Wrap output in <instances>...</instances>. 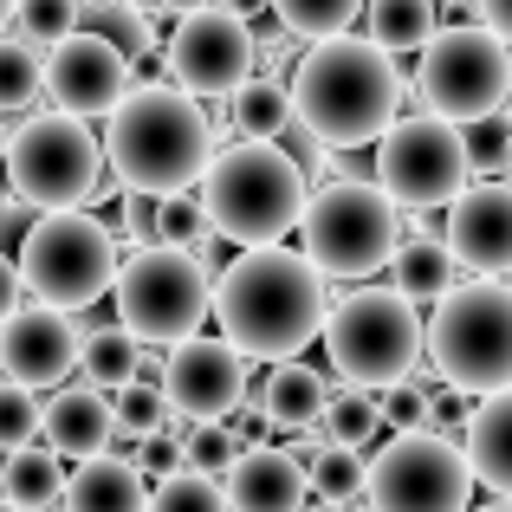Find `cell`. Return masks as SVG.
Wrapping results in <instances>:
<instances>
[{
    "label": "cell",
    "instance_id": "11a10c76",
    "mask_svg": "<svg viewBox=\"0 0 512 512\" xmlns=\"http://www.w3.org/2000/svg\"><path fill=\"white\" fill-rule=\"evenodd\" d=\"M0 512H20V506H7V500H0Z\"/></svg>",
    "mask_w": 512,
    "mask_h": 512
},
{
    "label": "cell",
    "instance_id": "30bf717a",
    "mask_svg": "<svg viewBox=\"0 0 512 512\" xmlns=\"http://www.w3.org/2000/svg\"><path fill=\"white\" fill-rule=\"evenodd\" d=\"M111 299H117V325L143 350H169L208 325L214 273L201 266V253H182V247H130L124 266H117Z\"/></svg>",
    "mask_w": 512,
    "mask_h": 512
},
{
    "label": "cell",
    "instance_id": "e575fe53",
    "mask_svg": "<svg viewBox=\"0 0 512 512\" xmlns=\"http://www.w3.org/2000/svg\"><path fill=\"white\" fill-rule=\"evenodd\" d=\"M240 454H247V448H240V435L227 422H188V435H182V467H188V474L227 480Z\"/></svg>",
    "mask_w": 512,
    "mask_h": 512
},
{
    "label": "cell",
    "instance_id": "9f6ffc18",
    "mask_svg": "<svg viewBox=\"0 0 512 512\" xmlns=\"http://www.w3.org/2000/svg\"><path fill=\"white\" fill-rule=\"evenodd\" d=\"M506 286H512V279H506Z\"/></svg>",
    "mask_w": 512,
    "mask_h": 512
},
{
    "label": "cell",
    "instance_id": "7c38bea8",
    "mask_svg": "<svg viewBox=\"0 0 512 512\" xmlns=\"http://www.w3.org/2000/svg\"><path fill=\"white\" fill-rule=\"evenodd\" d=\"M363 506L370 512H467L474 474L461 461V441H441L428 428L389 435L363 461Z\"/></svg>",
    "mask_w": 512,
    "mask_h": 512
},
{
    "label": "cell",
    "instance_id": "44dd1931",
    "mask_svg": "<svg viewBox=\"0 0 512 512\" xmlns=\"http://www.w3.org/2000/svg\"><path fill=\"white\" fill-rule=\"evenodd\" d=\"M325 396H331L325 370H312L305 357L273 363V370H266L260 383L247 389L253 415H260L266 428H279V435H305V428H318V415H325Z\"/></svg>",
    "mask_w": 512,
    "mask_h": 512
},
{
    "label": "cell",
    "instance_id": "d4e9b609",
    "mask_svg": "<svg viewBox=\"0 0 512 512\" xmlns=\"http://www.w3.org/2000/svg\"><path fill=\"white\" fill-rule=\"evenodd\" d=\"M389 279H396L389 292H402L409 305H435V299H448V292L461 286V266H454V253H448L441 234H422V240H402L396 247Z\"/></svg>",
    "mask_w": 512,
    "mask_h": 512
},
{
    "label": "cell",
    "instance_id": "bcb514c9",
    "mask_svg": "<svg viewBox=\"0 0 512 512\" xmlns=\"http://www.w3.org/2000/svg\"><path fill=\"white\" fill-rule=\"evenodd\" d=\"M474 26H487L493 39L512 46V0H474Z\"/></svg>",
    "mask_w": 512,
    "mask_h": 512
},
{
    "label": "cell",
    "instance_id": "b9f144b4",
    "mask_svg": "<svg viewBox=\"0 0 512 512\" xmlns=\"http://www.w3.org/2000/svg\"><path fill=\"white\" fill-rule=\"evenodd\" d=\"M376 415H383V428H396V435L422 428L428 422V383L422 376H402V383L376 389Z\"/></svg>",
    "mask_w": 512,
    "mask_h": 512
},
{
    "label": "cell",
    "instance_id": "ac0fdd59",
    "mask_svg": "<svg viewBox=\"0 0 512 512\" xmlns=\"http://www.w3.org/2000/svg\"><path fill=\"white\" fill-rule=\"evenodd\" d=\"M78 344L85 331L65 312H46V305H20V312L0 325V376L20 389H65V376L78 370Z\"/></svg>",
    "mask_w": 512,
    "mask_h": 512
},
{
    "label": "cell",
    "instance_id": "d6986e66",
    "mask_svg": "<svg viewBox=\"0 0 512 512\" xmlns=\"http://www.w3.org/2000/svg\"><path fill=\"white\" fill-rule=\"evenodd\" d=\"M39 448L59 461H98L117 448V422H111V396L91 383H65L39 402Z\"/></svg>",
    "mask_w": 512,
    "mask_h": 512
},
{
    "label": "cell",
    "instance_id": "ba28073f",
    "mask_svg": "<svg viewBox=\"0 0 512 512\" xmlns=\"http://www.w3.org/2000/svg\"><path fill=\"white\" fill-rule=\"evenodd\" d=\"M7 195L33 214H72V208H91L104 169V143L91 124L65 111H26L20 124L7 130Z\"/></svg>",
    "mask_w": 512,
    "mask_h": 512
},
{
    "label": "cell",
    "instance_id": "f6af8a7d",
    "mask_svg": "<svg viewBox=\"0 0 512 512\" xmlns=\"http://www.w3.org/2000/svg\"><path fill=\"white\" fill-rule=\"evenodd\" d=\"M26 305V286H20V266H13V253H0V325H7L13 312Z\"/></svg>",
    "mask_w": 512,
    "mask_h": 512
},
{
    "label": "cell",
    "instance_id": "60d3db41",
    "mask_svg": "<svg viewBox=\"0 0 512 512\" xmlns=\"http://www.w3.org/2000/svg\"><path fill=\"white\" fill-rule=\"evenodd\" d=\"M39 441V396L0 376V454H20Z\"/></svg>",
    "mask_w": 512,
    "mask_h": 512
},
{
    "label": "cell",
    "instance_id": "5b68a950",
    "mask_svg": "<svg viewBox=\"0 0 512 512\" xmlns=\"http://www.w3.org/2000/svg\"><path fill=\"white\" fill-rule=\"evenodd\" d=\"M422 357L461 396H500L512 389V286L506 279H461L435 318H422Z\"/></svg>",
    "mask_w": 512,
    "mask_h": 512
},
{
    "label": "cell",
    "instance_id": "6da1fadb",
    "mask_svg": "<svg viewBox=\"0 0 512 512\" xmlns=\"http://www.w3.org/2000/svg\"><path fill=\"white\" fill-rule=\"evenodd\" d=\"M325 312H331V286L299 247H247L227 266H214L208 318L247 363L305 357L325 331Z\"/></svg>",
    "mask_w": 512,
    "mask_h": 512
},
{
    "label": "cell",
    "instance_id": "3957f363",
    "mask_svg": "<svg viewBox=\"0 0 512 512\" xmlns=\"http://www.w3.org/2000/svg\"><path fill=\"white\" fill-rule=\"evenodd\" d=\"M214 150L221 143L208 130V111L188 91L156 85V78H137L104 117V169L130 195H188Z\"/></svg>",
    "mask_w": 512,
    "mask_h": 512
},
{
    "label": "cell",
    "instance_id": "ab89813d",
    "mask_svg": "<svg viewBox=\"0 0 512 512\" xmlns=\"http://www.w3.org/2000/svg\"><path fill=\"white\" fill-rule=\"evenodd\" d=\"M182 435H188V422H175V415H169V428L130 441V467H137L150 487H156V480H169V474H182Z\"/></svg>",
    "mask_w": 512,
    "mask_h": 512
},
{
    "label": "cell",
    "instance_id": "836d02e7",
    "mask_svg": "<svg viewBox=\"0 0 512 512\" xmlns=\"http://www.w3.org/2000/svg\"><path fill=\"white\" fill-rule=\"evenodd\" d=\"M104 396H111V422H117L124 454H130V441H137V435L169 428V402H163V389H156V383H124V389H104ZM111 454H117V448H111Z\"/></svg>",
    "mask_w": 512,
    "mask_h": 512
},
{
    "label": "cell",
    "instance_id": "7a4b0ae2",
    "mask_svg": "<svg viewBox=\"0 0 512 512\" xmlns=\"http://www.w3.org/2000/svg\"><path fill=\"white\" fill-rule=\"evenodd\" d=\"M286 91H292V117L325 150H363L402 117V65L389 52H376L363 33L305 46Z\"/></svg>",
    "mask_w": 512,
    "mask_h": 512
},
{
    "label": "cell",
    "instance_id": "4316f807",
    "mask_svg": "<svg viewBox=\"0 0 512 512\" xmlns=\"http://www.w3.org/2000/svg\"><path fill=\"white\" fill-rule=\"evenodd\" d=\"M227 130H234L240 143H273L279 130L292 124V91L279 85V78H247V85L227 98Z\"/></svg>",
    "mask_w": 512,
    "mask_h": 512
},
{
    "label": "cell",
    "instance_id": "ffe728a7",
    "mask_svg": "<svg viewBox=\"0 0 512 512\" xmlns=\"http://www.w3.org/2000/svg\"><path fill=\"white\" fill-rule=\"evenodd\" d=\"M221 500L227 512H305L312 493H305V467L286 448H247L221 480Z\"/></svg>",
    "mask_w": 512,
    "mask_h": 512
},
{
    "label": "cell",
    "instance_id": "db71d44e",
    "mask_svg": "<svg viewBox=\"0 0 512 512\" xmlns=\"http://www.w3.org/2000/svg\"><path fill=\"white\" fill-rule=\"evenodd\" d=\"M506 175H512V143H506Z\"/></svg>",
    "mask_w": 512,
    "mask_h": 512
},
{
    "label": "cell",
    "instance_id": "603a6c76",
    "mask_svg": "<svg viewBox=\"0 0 512 512\" xmlns=\"http://www.w3.org/2000/svg\"><path fill=\"white\" fill-rule=\"evenodd\" d=\"M150 506V480L130 467V454H98L65 474V506L59 512H143Z\"/></svg>",
    "mask_w": 512,
    "mask_h": 512
},
{
    "label": "cell",
    "instance_id": "d6a6232c",
    "mask_svg": "<svg viewBox=\"0 0 512 512\" xmlns=\"http://www.w3.org/2000/svg\"><path fill=\"white\" fill-rule=\"evenodd\" d=\"M72 33H78V0H13V20H7L0 39H13V46L46 59V52Z\"/></svg>",
    "mask_w": 512,
    "mask_h": 512
},
{
    "label": "cell",
    "instance_id": "f907efd6",
    "mask_svg": "<svg viewBox=\"0 0 512 512\" xmlns=\"http://www.w3.org/2000/svg\"><path fill=\"white\" fill-rule=\"evenodd\" d=\"M0 156H7V117H0Z\"/></svg>",
    "mask_w": 512,
    "mask_h": 512
},
{
    "label": "cell",
    "instance_id": "d590c367",
    "mask_svg": "<svg viewBox=\"0 0 512 512\" xmlns=\"http://www.w3.org/2000/svg\"><path fill=\"white\" fill-rule=\"evenodd\" d=\"M506 143H512V111H493V117L461 124L467 175H474V182H500V175H506Z\"/></svg>",
    "mask_w": 512,
    "mask_h": 512
},
{
    "label": "cell",
    "instance_id": "8fae6325",
    "mask_svg": "<svg viewBox=\"0 0 512 512\" xmlns=\"http://www.w3.org/2000/svg\"><path fill=\"white\" fill-rule=\"evenodd\" d=\"M512 98V46L493 39L487 26H441L422 52H415V104L448 124H474V117L506 111Z\"/></svg>",
    "mask_w": 512,
    "mask_h": 512
},
{
    "label": "cell",
    "instance_id": "277c9868",
    "mask_svg": "<svg viewBox=\"0 0 512 512\" xmlns=\"http://www.w3.org/2000/svg\"><path fill=\"white\" fill-rule=\"evenodd\" d=\"M195 201L208 214L214 240L227 247H279L305 214V175L279 143H227L208 156L195 182Z\"/></svg>",
    "mask_w": 512,
    "mask_h": 512
},
{
    "label": "cell",
    "instance_id": "4dcf8cb0",
    "mask_svg": "<svg viewBox=\"0 0 512 512\" xmlns=\"http://www.w3.org/2000/svg\"><path fill=\"white\" fill-rule=\"evenodd\" d=\"M363 461L370 454H357V448H318L312 461H305V493H312L318 506H344V512H357L363 506Z\"/></svg>",
    "mask_w": 512,
    "mask_h": 512
},
{
    "label": "cell",
    "instance_id": "7dc6e473",
    "mask_svg": "<svg viewBox=\"0 0 512 512\" xmlns=\"http://www.w3.org/2000/svg\"><path fill=\"white\" fill-rule=\"evenodd\" d=\"M201 7H214V0H156V13H175V20H182V13H201Z\"/></svg>",
    "mask_w": 512,
    "mask_h": 512
},
{
    "label": "cell",
    "instance_id": "5bb4252c",
    "mask_svg": "<svg viewBox=\"0 0 512 512\" xmlns=\"http://www.w3.org/2000/svg\"><path fill=\"white\" fill-rule=\"evenodd\" d=\"M163 65H169V85L188 91V98H234L240 85L253 78V26L234 20L227 7H201V13H182L163 46Z\"/></svg>",
    "mask_w": 512,
    "mask_h": 512
},
{
    "label": "cell",
    "instance_id": "8d00e7d4",
    "mask_svg": "<svg viewBox=\"0 0 512 512\" xmlns=\"http://www.w3.org/2000/svg\"><path fill=\"white\" fill-rule=\"evenodd\" d=\"M214 227L208 214H201L195 188L188 195H163V208H156V247H182V253H208Z\"/></svg>",
    "mask_w": 512,
    "mask_h": 512
},
{
    "label": "cell",
    "instance_id": "f1b7e54d",
    "mask_svg": "<svg viewBox=\"0 0 512 512\" xmlns=\"http://www.w3.org/2000/svg\"><path fill=\"white\" fill-rule=\"evenodd\" d=\"M137 363H143V344L130 338L124 325H98V331H85V344H78V370H85L91 389L137 383Z\"/></svg>",
    "mask_w": 512,
    "mask_h": 512
},
{
    "label": "cell",
    "instance_id": "2e32d148",
    "mask_svg": "<svg viewBox=\"0 0 512 512\" xmlns=\"http://www.w3.org/2000/svg\"><path fill=\"white\" fill-rule=\"evenodd\" d=\"M130 85H137V72L91 33H72V39H59V46L46 52V98H52V111L78 117V124L111 117Z\"/></svg>",
    "mask_w": 512,
    "mask_h": 512
},
{
    "label": "cell",
    "instance_id": "ee69618b",
    "mask_svg": "<svg viewBox=\"0 0 512 512\" xmlns=\"http://www.w3.org/2000/svg\"><path fill=\"white\" fill-rule=\"evenodd\" d=\"M467 415H474V396H461V389H428V435H441V441H461V428H467Z\"/></svg>",
    "mask_w": 512,
    "mask_h": 512
},
{
    "label": "cell",
    "instance_id": "e0dca14e",
    "mask_svg": "<svg viewBox=\"0 0 512 512\" xmlns=\"http://www.w3.org/2000/svg\"><path fill=\"white\" fill-rule=\"evenodd\" d=\"M454 266L474 279H506L512 273V182H467L448 201L441 221Z\"/></svg>",
    "mask_w": 512,
    "mask_h": 512
},
{
    "label": "cell",
    "instance_id": "74e56055",
    "mask_svg": "<svg viewBox=\"0 0 512 512\" xmlns=\"http://www.w3.org/2000/svg\"><path fill=\"white\" fill-rule=\"evenodd\" d=\"M39 91H46V59L26 52V46H13V39H0V117L26 111Z\"/></svg>",
    "mask_w": 512,
    "mask_h": 512
},
{
    "label": "cell",
    "instance_id": "7bdbcfd3",
    "mask_svg": "<svg viewBox=\"0 0 512 512\" xmlns=\"http://www.w3.org/2000/svg\"><path fill=\"white\" fill-rule=\"evenodd\" d=\"M111 208H117V227H111V234H117V247H156V208H163V201H156V195H130V188H117V195H111Z\"/></svg>",
    "mask_w": 512,
    "mask_h": 512
},
{
    "label": "cell",
    "instance_id": "cb8c5ba5",
    "mask_svg": "<svg viewBox=\"0 0 512 512\" xmlns=\"http://www.w3.org/2000/svg\"><path fill=\"white\" fill-rule=\"evenodd\" d=\"M435 33H441L435 0H363V39L389 59H415Z\"/></svg>",
    "mask_w": 512,
    "mask_h": 512
},
{
    "label": "cell",
    "instance_id": "f546056e",
    "mask_svg": "<svg viewBox=\"0 0 512 512\" xmlns=\"http://www.w3.org/2000/svg\"><path fill=\"white\" fill-rule=\"evenodd\" d=\"M363 20V0H273V26L299 46H318V39H338Z\"/></svg>",
    "mask_w": 512,
    "mask_h": 512
},
{
    "label": "cell",
    "instance_id": "681fc988",
    "mask_svg": "<svg viewBox=\"0 0 512 512\" xmlns=\"http://www.w3.org/2000/svg\"><path fill=\"white\" fill-rule=\"evenodd\" d=\"M7 20H13V0H0V33H7Z\"/></svg>",
    "mask_w": 512,
    "mask_h": 512
},
{
    "label": "cell",
    "instance_id": "484cf974",
    "mask_svg": "<svg viewBox=\"0 0 512 512\" xmlns=\"http://www.w3.org/2000/svg\"><path fill=\"white\" fill-rule=\"evenodd\" d=\"M0 500L20 506V512H59L65 506V461L46 454L39 441L20 448V454H7V467H0Z\"/></svg>",
    "mask_w": 512,
    "mask_h": 512
},
{
    "label": "cell",
    "instance_id": "8992f818",
    "mask_svg": "<svg viewBox=\"0 0 512 512\" xmlns=\"http://www.w3.org/2000/svg\"><path fill=\"white\" fill-rule=\"evenodd\" d=\"M402 247V208L376 182L350 175V182H325L305 195L299 214V253L318 266V279H376L389 273Z\"/></svg>",
    "mask_w": 512,
    "mask_h": 512
},
{
    "label": "cell",
    "instance_id": "f5cc1de1",
    "mask_svg": "<svg viewBox=\"0 0 512 512\" xmlns=\"http://www.w3.org/2000/svg\"><path fill=\"white\" fill-rule=\"evenodd\" d=\"M305 512H344V506H318V500H312V506H305Z\"/></svg>",
    "mask_w": 512,
    "mask_h": 512
},
{
    "label": "cell",
    "instance_id": "4fadbf2b",
    "mask_svg": "<svg viewBox=\"0 0 512 512\" xmlns=\"http://www.w3.org/2000/svg\"><path fill=\"white\" fill-rule=\"evenodd\" d=\"M467 182H474V175H467L461 124H448V117L409 111L376 137V188H383L402 214L448 208Z\"/></svg>",
    "mask_w": 512,
    "mask_h": 512
},
{
    "label": "cell",
    "instance_id": "7402d4cb",
    "mask_svg": "<svg viewBox=\"0 0 512 512\" xmlns=\"http://www.w3.org/2000/svg\"><path fill=\"white\" fill-rule=\"evenodd\" d=\"M461 461L474 474V487H487L493 500H512V389L474 402V415L461 428Z\"/></svg>",
    "mask_w": 512,
    "mask_h": 512
},
{
    "label": "cell",
    "instance_id": "c3c4849f",
    "mask_svg": "<svg viewBox=\"0 0 512 512\" xmlns=\"http://www.w3.org/2000/svg\"><path fill=\"white\" fill-rule=\"evenodd\" d=\"M467 512H512V500H487V506H467Z\"/></svg>",
    "mask_w": 512,
    "mask_h": 512
},
{
    "label": "cell",
    "instance_id": "83f0119b",
    "mask_svg": "<svg viewBox=\"0 0 512 512\" xmlns=\"http://www.w3.org/2000/svg\"><path fill=\"white\" fill-rule=\"evenodd\" d=\"M78 33L104 39V46L117 52V59L137 72L143 59L156 52V33H150V13L137 7V0H117V7H78Z\"/></svg>",
    "mask_w": 512,
    "mask_h": 512
},
{
    "label": "cell",
    "instance_id": "52a82bcc",
    "mask_svg": "<svg viewBox=\"0 0 512 512\" xmlns=\"http://www.w3.org/2000/svg\"><path fill=\"white\" fill-rule=\"evenodd\" d=\"M13 266H20L26 305H46V312L72 318V312L98 305L104 292L117 286L124 247H117V234L98 214L72 208V214H39V221H26Z\"/></svg>",
    "mask_w": 512,
    "mask_h": 512
},
{
    "label": "cell",
    "instance_id": "9c48e42d",
    "mask_svg": "<svg viewBox=\"0 0 512 512\" xmlns=\"http://www.w3.org/2000/svg\"><path fill=\"white\" fill-rule=\"evenodd\" d=\"M325 357L350 389H389L422 370V312L389 286L331 292L325 312Z\"/></svg>",
    "mask_w": 512,
    "mask_h": 512
},
{
    "label": "cell",
    "instance_id": "6f0895ef",
    "mask_svg": "<svg viewBox=\"0 0 512 512\" xmlns=\"http://www.w3.org/2000/svg\"><path fill=\"white\" fill-rule=\"evenodd\" d=\"M0 201H7V195H0Z\"/></svg>",
    "mask_w": 512,
    "mask_h": 512
},
{
    "label": "cell",
    "instance_id": "f35d334b",
    "mask_svg": "<svg viewBox=\"0 0 512 512\" xmlns=\"http://www.w3.org/2000/svg\"><path fill=\"white\" fill-rule=\"evenodd\" d=\"M143 512H227V500H221V480H201V474L182 467V474L156 480Z\"/></svg>",
    "mask_w": 512,
    "mask_h": 512
},
{
    "label": "cell",
    "instance_id": "816d5d0a",
    "mask_svg": "<svg viewBox=\"0 0 512 512\" xmlns=\"http://www.w3.org/2000/svg\"><path fill=\"white\" fill-rule=\"evenodd\" d=\"M78 7H117V0H78Z\"/></svg>",
    "mask_w": 512,
    "mask_h": 512
},
{
    "label": "cell",
    "instance_id": "1f68e13d",
    "mask_svg": "<svg viewBox=\"0 0 512 512\" xmlns=\"http://www.w3.org/2000/svg\"><path fill=\"white\" fill-rule=\"evenodd\" d=\"M318 435L331 441V448H370L376 435H383V415H376V389H331L325 396V415H318Z\"/></svg>",
    "mask_w": 512,
    "mask_h": 512
},
{
    "label": "cell",
    "instance_id": "9a60e30c",
    "mask_svg": "<svg viewBox=\"0 0 512 512\" xmlns=\"http://www.w3.org/2000/svg\"><path fill=\"white\" fill-rule=\"evenodd\" d=\"M163 402L175 422H227L234 409H247V357L227 338H195L163 350Z\"/></svg>",
    "mask_w": 512,
    "mask_h": 512
}]
</instances>
